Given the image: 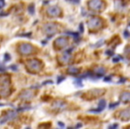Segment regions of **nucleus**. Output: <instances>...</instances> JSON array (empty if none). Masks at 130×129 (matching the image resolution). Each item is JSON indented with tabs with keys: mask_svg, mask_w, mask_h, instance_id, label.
Listing matches in <instances>:
<instances>
[{
	"mask_svg": "<svg viewBox=\"0 0 130 129\" xmlns=\"http://www.w3.org/2000/svg\"><path fill=\"white\" fill-rule=\"evenodd\" d=\"M79 30H80L81 32L84 31V27H83V23H80V25H79Z\"/></svg>",
	"mask_w": 130,
	"mask_h": 129,
	"instance_id": "b1692460",
	"label": "nucleus"
},
{
	"mask_svg": "<svg viewBox=\"0 0 130 129\" xmlns=\"http://www.w3.org/2000/svg\"><path fill=\"white\" fill-rule=\"evenodd\" d=\"M27 68L30 72L32 73H38L43 67V64H42L41 61L38 60V59H30L27 62L26 64Z\"/></svg>",
	"mask_w": 130,
	"mask_h": 129,
	"instance_id": "f257e3e1",
	"label": "nucleus"
},
{
	"mask_svg": "<svg viewBox=\"0 0 130 129\" xmlns=\"http://www.w3.org/2000/svg\"><path fill=\"white\" fill-rule=\"evenodd\" d=\"M35 96V93L33 91L30 89L27 90H23L21 93H20V98L23 101H30V100L33 99Z\"/></svg>",
	"mask_w": 130,
	"mask_h": 129,
	"instance_id": "6e6552de",
	"label": "nucleus"
},
{
	"mask_svg": "<svg viewBox=\"0 0 130 129\" xmlns=\"http://www.w3.org/2000/svg\"><path fill=\"white\" fill-rule=\"evenodd\" d=\"M94 74H97V77H101L105 74V69L103 67H97V68L94 69Z\"/></svg>",
	"mask_w": 130,
	"mask_h": 129,
	"instance_id": "dca6fc26",
	"label": "nucleus"
},
{
	"mask_svg": "<svg viewBox=\"0 0 130 129\" xmlns=\"http://www.w3.org/2000/svg\"><path fill=\"white\" fill-rule=\"evenodd\" d=\"M119 103V102H117V103H113V104H111L110 105V108H113L114 107H116V106H118Z\"/></svg>",
	"mask_w": 130,
	"mask_h": 129,
	"instance_id": "5701e85b",
	"label": "nucleus"
},
{
	"mask_svg": "<svg viewBox=\"0 0 130 129\" xmlns=\"http://www.w3.org/2000/svg\"><path fill=\"white\" fill-rule=\"evenodd\" d=\"M70 59H71V57H70V53L65 52L63 55H62L60 57H59L58 60L62 64H69V63H70Z\"/></svg>",
	"mask_w": 130,
	"mask_h": 129,
	"instance_id": "f8f14e48",
	"label": "nucleus"
},
{
	"mask_svg": "<svg viewBox=\"0 0 130 129\" xmlns=\"http://www.w3.org/2000/svg\"><path fill=\"white\" fill-rule=\"evenodd\" d=\"M0 41H1V39H0Z\"/></svg>",
	"mask_w": 130,
	"mask_h": 129,
	"instance_id": "473e14b6",
	"label": "nucleus"
},
{
	"mask_svg": "<svg viewBox=\"0 0 130 129\" xmlns=\"http://www.w3.org/2000/svg\"><path fill=\"white\" fill-rule=\"evenodd\" d=\"M15 118H17V112L13 111V110H10L6 113V115H4L2 118H0V124H5L6 122L10 121V120L14 119Z\"/></svg>",
	"mask_w": 130,
	"mask_h": 129,
	"instance_id": "423d86ee",
	"label": "nucleus"
},
{
	"mask_svg": "<svg viewBox=\"0 0 130 129\" xmlns=\"http://www.w3.org/2000/svg\"><path fill=\"white\" fill-rule=\"evenodd\" d=\"M18 50H19V52L21 55L27 56V55H30V54H32L34 52V47H33L32 45H30V44L21 43L19 46V47H18Z\"/></svg>",
	"mask_w": 130,
	"mask_h": 129,
	"instance_id": "20e7f679",
	"label": "nucleus"
},
{
	"mask_svg": "<svg viewBox=\"0 0 130 129\" xmlns=\"http://www.w3.org/2000/svg\"><path fill=\"white\" fill-rule=\"evenodd\" d=\"M122 59V57H120V56H117V57H115L114 58H113V62L115 63V62H118V61L121 60Z\"/></svg>",
	"mask_w": 130,
	"mask_h": 129,
	"instance_id": "412c9836",
	"label": "nucleus"
},
{
	"mask_svg": "<svg viewBox=\"0 0 130 129\" xmlns=\"http://www.w3.org/2000/svg\"><path fill=\"white\" fill-rule=\"evenodd\" d=\"M124 35H125V37H126V38H127V37L129 36V33H128L127 30H125V31H124Z\"/></svg>",
	"mask_w": 130,
	"mask_h": 129,
	"instance_id": "a878e982",
	"label": "nucleus"
},
{
	"mask_svg": "<svg viewBox=\"0 0 130 129\" xmlns=\"http://www.w3.org/2000/svg\"><path fill=\"white\" fill-rule=\"evenodd\" d=\"M0 3L2 4V6H5V0H0Z\"/></svg>",
	"mask_w": 130,
	"mask_h": 129,
	"instance_id": "c756f323",
	"label": "nucleus"
},
{
	"mask_svg": "<svg viewBox=\"0 0 130 129\" xmlns=\"http://www.w3.org/2000/svg\"><path fill=\"white\" fill-rule=\"evenodd\" d=\"M68 129H71V128H68Z\"/></svg>",
	"mask_w": 130,
	"mask_h": 129,
	"instance_id": "72a5a7b5",
	"label": "nucleus"
},
{
	"mask_svg": "<svg viewBox=\"0 0 130 129\" xmlns=\"http://www.w3.org/2000/svg\"><path fill=\"white\" fill-rule=\"evenodd\" d=\"M26 129H30V128H29V127H27V128Z\"/></svg>",
	"mask_w": 130,
	"mask_h": 129,
	"instance_id": "2f4dec72",
	"label": "nucleus"
},
{
	"mask_svg": "<svg viewBox=\"0 0 130 129\" xmlns=\"http://www.w3.org/2000/svg\"><path fill=\"white\" fill-rule=\"evenodd\" d=\"M44 31L48 36H53L58 31V25L55 23H49L44 25Z\"/></svg>",
	"mask_w": 130,
	"mask_h": 129,
	"instance_id": "7ed1b4c3",
	"label": "nucleus"
},
{
	"mask_svg": "<svg viewBox=\"0 0 130 129\" xmlns=\"http://www.w3.org/2000/svg\"><path fill=\"white\" fill-rule=\"evenodd\" d=\"M130 118V112H129V108H126V109L123 110L120 112V118L123 120H128Z\"/></svg>",
	"mask_w": 130,
	"mask_h": 129,
	"instance_id": "4468645a",
	"label": "nucleus"
},
{
	"mask_svg": "<svg viewBox=\"0 0 130 129\" xmlns=\"http://www.w3.org/2000/svg\"><path fill=\"white\" fill-rule=\"evenodd\" d=\"M47 14L49 15V16H52V17H56V16H59L61 13V9L56 6H50L48 7L46 11Z\"/></svg>",
	"mask_w": 130,
	"mask_h": 129,
	"instance_id": "9b49d317",
	"label": "nucleus"
},
{
	"mask_svg": "<svg viewBox=\"0 0 130 129\" xmlns=\"http://www.w3.org/2000/svg\"><path fill=\"white\" fill-rule=\"evenodd\" d=\"M69 43L68 39L64 38V37H60V38L56 39L55 40V47L56 49H63V47H67Z\"/></svg>",
	"mask_w": 130,
	"mask_h": 129,
	"instance_id": "1a4fd4ad",
	"label": "nucleus"
},
{
	"mask_svg": "<svg viewBox=\"0 0 130 129\" xmlns=\"http://www.w3.org/2000/svg\"><path fill=\"white\" fill-rule=\"evenodd\" d=\"M5 57H6V61L10 60V56L8 55V54H6V55H5Z\"/></svg>",
	"mask_w": 130,
	"mask_h": 129,
	"instance_id": "bb28decb",
	"label": "nucleus"
},
{
	"mask_svg": "<svg viewBox=\"0 0 130 129\" xmlns=\"http://www.w3.org/2000/svg\"><path fill=\"white\" fill-rule=\"evenodd\" d=\"M58 125H61V126H63V124H62V123H61V122H59V123H58Z\"/></svg>",
	"mask_w": 130,
	"mask_h": 129,
	"instance_id": "7c9ffc66",
	"label": "nucleus"
},
{
	"mask_svg": "<svg viewBox=\"0 0 130 129\" xmlns=\"http://www.w3.org/2000/svg\"><path fill=\"white\" fill-rule=\"evenodd\" d=\"M102 20L100 17H97V16H94L91 19H89L88 23H87V26L91 30H97V29L102 27Z\"/></svg>",
	"mask_w": 130,
	"mask_h": 129,
	"instance_id": "f03ea898",
	"label": "nucleus"
},
{
	"mask_svg": "<svg viewBox=\"0 0 130 129\" xmlns=\"http://www.w3.org/2000/svg\"><path fill=\"white\" fill-rule=\"evenodd\" d=\"M80 69L77 68V67H70L68 68V73L70 74H77L79 73Z\"/></svg>",
	"mask_w": 130,
	"mask_h": 129,
	"instance_id": "f3484780",
	"label": "nucleus"
},
{
	"mask_svg": "<svg viewBox=\"0 0 130 129\" xmlns=\"http://www.w3.org/2000/svg\"><path fill=\"white\" fill-rule=\"evenodd\" d=\"M106 54H107V55L111 56V55H113V52L112 51H107V52H106Z\"/></svg>",
	"mask_w": 130,
	"mask_h": 129,
	"instance_id": "c85d7f7f",
	"label": "nucleus"
},
{
	"mask_svg": "<svg viewBox=\"0 0 130 129\" xmlns=\"http://www.w3.org/2000/svg\"><path fill=\"white\" fill-rule=\"evenodd\" d=\"M117 126H118V124H115V125H111V126H110L109 129H116V128H117Z\"/></svg>",
	"mask_w": 130,
	"mask_h": 129,
	"instance_id": "393cba45",
	"label": "nucleus"
},
{
	"mask_svg": "<svg viewBox=\"0 0 130 129\" xmlns=\"http://www.w3.org/2000/svg\"><path fill=\"white\" fill-rule=\"evenodd\" d=\"M65 34L71 35V36L75 37V38H77V37H79V35L77 32H71V31H65Z\"/></svg>",
	"mask_w": 130,
	"mask_h": 129,
	"instance_id": "6ab92c4d",
	"label": "nucleus"
},
{
	"mask_svg": "<svg viewBox=\"0 0 130 129\" xmlns=\"http://www.w3.org/2000/svg\"><path fill=\"white\" fill-rule=\"evenodd\" d=\"M67 107V104L64 102L63 101H55L53 102L52 104V108L54 110H56V111H62V110L65 109Z\"/></svg>",
	"mask_w": 130,
	"mask_h": 129,
	"instance_id": "9d476101",
	"label": "nucleus"
},
{
	"mask_svg": "<svg viewBox=\"0 0 130 129\" xmlns=\"http://www.w3.org/2000/svg\"><path fill=\"white\" fill-rule=\"evenodd\" d=\"M64 78H65L64 76H60V77H58V81H57V83H58V84H60L62 81H63Z\"/></svg>",
	"mask_w": 130,
	"mask_h": 129,
	"instance_id": "4be33fe9",
	"label": "nucleus"
},
{
	"mask_svg": "<svg viewBox=\"0 0 130 129\" xmlns=\"http://www.w3.org/2000/svg\"><path fill=\"white\" fill-rule=\"evenodd\" d=\"M104 4L101 0H90L88 2V6L90 9L94 10V11H100L102 9Z\"/></svg>",
	"mask_w": 130,
	"mask_h": 129,
	"instance_id": "0eeeda50",
	"label": "nucleus"
},
{
	"mask_svg": "<svg viewBox=\"0 0 130 129\" xmlns=\"http://www.w3.org/2000/svg\"><path fill=\"white\" fill-rule=\"evenodd\" d=\"M120 100L123 101V102H128L130 100V94L128 91H125L121 94L120 96Z\"/></svg>",
	"mask_w": 130,
	"mask_h": 129,
	"instance_id": "2eb2a0df",
	"label": "nucleus"
},
{
	"mask_svg": "<svg viewBox=\"0 0 130 129\" xmlns=\"http://www.w3.org/2000/svg\"><path fill=\"white\" fill-rule=\"evenodd\" d=\"M5 70H6V68L4 67H2V66H0V72H4Z\"/></svg>",
	"mask_w": 130,
	"mask_h": 129,
	"instance_id": "cd10ccee",
	"label": "nucleus"
},
{
	"mask_svg": "<svg viewBox=\"0 0 130 129\" xmlns=\"http://www.w3.org/2000/svg\"><path fill=\"white\" fill-rule=\"evenodd\" d=\"M106 107V101L105 100H102V101H99L98 103V108L97 109H90L89 112H93V113H98V112H101Z\"/></svg>",
	"mask_w": 130,
	"mask_h": 129,
	"instance_id": "ddd939ff",
	"label": "nucleus"
},
{
	"mask_svg": "<svg viewBox=\"0 0 130 129\" xmlns=\"http://www.w3.org/2000/svg\"><path fill=\"white\" fill-rule=\"evenodd\" d=\"M29 12L30 13V14H34L35 13V6L34 4H31L29 6Z\"/></svg>",
	"mask_w": 130,
	"mask_h": 129,
	"instance_id": "a211bd4d",
	"label": "nucleus"
},
{
	"mask_svg": "<svg viewBox=\"0 0 130 129\" xmlns=\"http://www.w3.org/2000/svg\"><path fill=\"white\" fill-rule=\"evenodd\" d=\"M104 92V90H100V89H94V90H91L88 92L86 93L85 98L87 100H93L95 99V98H98L101 95H102Z\"/></svg>",
	"mask_w": 130,
	"mask_h": 129,
	"instance_id": "39448f33",
	"label": "nucleus"
},
{
	"mask_svg": "<svg viewBox=\"0 0 130 129\" xmlns=\"http://www.w3.org/2000/svg\"><path fill=\"white\" fill-rule=\"evenodd\" d=\"M74 84H75L77 86V87H81V86H82V83H81V80L80 79H76L75 82H74Z\"/></svg>",
	"mask_w": 130,
	"mask_h": 129,
	"instance_id": "aec40b11",
	"label": "nucleus"
}]
</instances>
